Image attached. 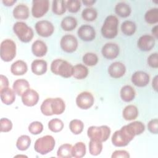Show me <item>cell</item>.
Listing matches in <instances>:
<instances>
[{
    "label": "cell",
    "instance_id": "obj_41",
    "mask_svg": "<svg viewBox=\"0 0 158 158\" xmlns=\"http://www.w3.org/2000/svg\"><path fill=\"white\" fill-rule=\"evenodd\" d=\"M128 125L133 131L135 136L141 134L145 130L144 125L141 122L139 121H135L131 122L129 124H128Z\"/></svg>",
    "mask_w": 158,
    "mask_h": 158
},
{
    "label": "cell",
    "instance_id": "obj_28",
    "mask_svg": "<svg viewBox=\"0 0 158 158\" xmlns=\"http://www.w3.org/2000/svg\"><path fill=\"white\" fill-rule=\"evenodd\" d=\"M115 12L120 17L125 18L130 15L131 9L128 4L123 2H120L115 6Z\"/></svg>",
    "mask_w": 158,
    "mask_h": 158
},
{
    "label": "cell",
    "instance_id": "obj_31",
    "mask_svg": "<svg viewBox=\"0 0 158 158\" xmlns=\"http://www.w3.org/2000/svg\"><path fill=\"white\" fill-rule=\"evenodd\" d=\"M136 25L131 20H126L121 25L122 32L127 36H131L136 31Z\"/></svg>",
    "mask_w": 158,
    "mask_h": 158
},
{
    "label": "cell",
    "instance_id": "obj_16",
    "mask_svg": "<svg viewBox=\"0 0 158 158\" xmlns=\"http://www.w3.org/2000/svg\"><path fill=\"white\" fill-rule=\"evenodd\" d=\"M39 100L38 93L32 89H27L22 95V101L27 106L31 107L36 105Z\"/></svg>",
    "mask_w": 158,
    "mask_h": 158
},
{
    "label": "cell",
    "instance_id": "obj_25",
    "mask_svg": "<svg viewBox=\"0 0 158 158\" xmlns=\"http://www.w3.org/2000/svg\"><path fill=\"white\" fill-rule=\"evenodd\" d=\"M120 97L122 101L128 102L135 97V91L130 85H125L120 89Z\"/></svg>",
    "mask_w": 158,
    "mask_h": 158
},
{
    "label": "cell",
    "instance_id": "obj_39",
    "mask_svg": "<svg viewBox=\"0 0 158 158\" xmlns=\"http://www.w3.org/2000/svg\"><path fill=\"white\" fill-rule=\"evenodd\" d=\"M48 128L51 131L57 133L62 130L64 128V123L60 119L55 118L48 122Z\"/></svg>",
    "mask_w": 158,
    "mask_h": 158
},
{
    "label": "cell",
    "instance_id": "obj_5",
    "mask_svg": "<svg viewBox=\"0 0 158 158\" xmlns=\"http://www.w3.org/2000/svg\"><path fill=\"white\" fill-rule=\"evenodd\" d=\"M110 128L106 125L91 126L88 128L87 135L90 139L102 143L107 140L110 135Z\"/></svg>",
    "mask_w": 158,
    "mask_h": 158
},
{
    "label": "cell",
    "instance_id": "obj_49",
    "mask_svg": "<svg viewBox=\"0 0 158 158\" xmlns=\"http://www.w3.org/2000/svg\"><path fill=\"white\" fill-rule=\"evenodd\" d=\"M2 3L6 6H12L14 5V4H15L16 2L15 0H3Z\"/></svg>",
    "mask_w": 158,
    "mask_h": 158
},
{
    "label": "cell",
    "instance_id": "obj_18",
    "mask_svg": "<svg viewBox=\"0 0 158 158\" xmlns=\"http://www.w3.org/2000/svg\"><path fill=\"white\" fill-rule=\"evenodd\" d=\"M131 82L136 86H146L149 82V75L143 71H137L131 76Z\"/></svg>",
    "mask_w": 158,
    "mask_h": 158
},
{
    "label": "cell",
    "instance_id": "obj_50",
    "mask_svg": "<svg viewBox=\"0 0 158 158\" xmlns=\"http://www.w3.org/2000/svg\"><path fill=\"white\" fill-rule=\"evenodd\" d=\"M152 86L154 88V89L157 91V75H156L154 79L152 80Z\"/></svg>",
    "mask_w": 158,
    "mask_h": 158
},
{
    "label": "cell",
    "instance_id": "obj_32",
    "mask_svg": "<svg viewBox=\"0 0 158 158\" xmlns=\"http://www.w3.org/2000/svg\"><path fill=\"white\" fill-rule=\"evenodd\" d=\"M52 10L56 15H61L66 11L65 1L64 0H54L52 2Z\"/></svg>",
    "mask_w": 158,
    "mask_h": 158
},
{
    "label": "cell",
    "instance_id": "obj_40",
    "mask_svg": "<svg viewBox=\"0 0 158 158\" xmlns=\"http://www.w3.org/2000/svg\"><path fill=\"white\" fill-rule=\"evenodd\" d=\"M84 64L88 66L96 65L98 62V56L93 52H87L85 54L82 58Z\"/></svg>",
    "mask_w": 158,
    "mask_h": 158
},
{
    "label": "cell",
    "instance_id": "obj_42",
    "mask_svg": "<svg viewBox=\"0 0 158 158\" xmlns=\"http://www.w3.org/2000/svg\"><path fill=\"white\" fill-rule=\"evenodd\" d=\"M66 9L72 13L77 12L81 7V1L78 0L65 1Z\"/></svg>",
    "mask_w": 158,
    "mask_h": 158
},
{
    "label": "cell",
    "instance_id": "obj_52",
    "mask_svg": "<svg viewBox=\"0 0 158 158\" xmlns=\"http://www.w3.org/2000/svg\"><path fill=\"white\" fill-rule=\"evenodd\" d=\"M152 33L154 35V36L157 38V25H156L152 29Z\"/></svg>",
    "mask_w": 158,
    "mask_h": 158
},
{
    "label": "cell",
    "instance_id": "obj_7",
    "mask_svg": "<svg viewBox=\"0 0 158 158\" xmlns=\"http://www.w3.org/2000/svg\"><path fill=\"white\" fill-rule=\"evenodd\" d=\"M13 31L19 40L23 43H28L33 38V31L23 22H17L13 26Z\"/></svg>",
    "mask_w": 158,
    "mask_h": 158
},
{
    "label": "cell",
    "instance_id": "obj_35",
    "mask_svg": "<svg viewBox=\"0 0 158 158\" xmlns=\"http://www.w3.org/2000/svg\"><path fill=\"white\" fill-rule=\"evenodd\" d=\"M83 128L84 123L80 120L73 119L69 123V128L74 135L80 134L83 131Z\"/></svg>",
    "mask_w": 158,
    "mask_h": 158
},
{
    "label": "cell",
    "instance_id": "obj_47",
    "mask_svg": "<svg viewBox=\"0 0 158 158\" xmlns=\"http://www.w3.org/2000/svg\"><path fill=\"white\" fill-rule=\"evenodd\" d=\"M111 157L112 158H118V157L129 158L130 154L127 151L125 150H117L112 153Z\"/></svg>",
    "mask_w": 158,
    "mask_h": 158
},
{
    "label": "cell",
    "instance_id": "obj_21",
    "mask_svg": "<svg viewBox=\"0 0 158 158\" xmlns=\"http://www.w3.org/2000/svg\"><path fill=\"white\" fill-rule=\"evenodd\" d=\"M1 101L6 105L12 104L15 100V94L14 90L7 87L0 89Z\"/></svg>",
    "mask_w": 158,
    "mask_h": 158
},
{
    "label": "cell",
    "instance_id": "obj_48",
    "mask_svg": "<svg viewBox=\"0 0 158 158\" xmlns=\"http://www.w3.org/2000/svg\"><path fill=\"white\" fill-rule=\"evenodd\" d=\"M0 80H1L0 89H2L4 88H7L9 86V80L6 76L3 75H1Z\"/></svg>",
    "mask_w": 158,
    "mask_h": 158
},
{
    "label": "cell",
    "instance_id": "obj_15",
    "mask_svg": "<svg viewBox=\"0 0 158 158\" xmlns=\"http://www.w3.org/2000/svg\"><path fill=\"white\" fill-rule=\"evenodd\" d=\"M137 45L141 51H149L155 45V39L151 35H144L138 39Z\"/></svg>",
    "mask_w": 158,
    "mask_h": 158
},
{
    "label": "cell",
    "instance_id": "obj_1",
    "mask_svg": "<svg viewBox=\"0 0 158 158\" xmlns=\"http://www.w3.org/2000/svg\"><path fill=\"white\" fill-rule=\"evenodd\" d=\"M65 109V102L60 98H47L41 104L40 109L42 114L46 116L60 115Z\"/></svg>",
    "mask_w": 158,
    "mask_h": 158
},
{
    "label": "cell",
    "instance_id": "obj_44",
    "mask_svg": "<svg viewBox=\"0 0 158 158\" xmlns=\"http://www.w3.org/2000/svg\"><path fill=\"white\" fill-rule=\"evenodd\" d=\"M0 125V130L1 132H9L12 128V122L7 118H1Z\"/></svg>",
    "mask_w": 158,
    "mask_h": 158
},
{
    "label": "cell",
    "instance_id": "obj_6",
    "mask_svg": "<svg viewBox=\"0 0 158 158\" xmlns=\"http://www.w3.org/2000/svg\"><path fill=\"white\" fill-rule=\"evenodd\" d=\"M55 146V139L51 135H46L37 139L34 144V149L38 153L44 155L52 151Z\"/></svg>",
    "mask_w": 158,
    "mask_h": 158
},
{
    "label": "cell",
    "instance_id": "obj_13",
    "mask_svg": "<svg viewBox=\"0 0 158 158\" xmlns=\"http://www.w3.org/2000/svg\"><path fill=\"white\" fill-rule=\"evenodd\" d=\"M101 52L104 57L107 59L112 60L115 59L118 56L120 49L117 44L113 43H107L102 46Z\"/></svg>",
    "mask_w": 158,
    "mask_h": 158
},
{
    "label": "cell",
    "instance_id": "obj_12",
    "mask_svg": "<svg viewBox=\"0 0 158 158\" xmlns=\"http://www.w3.org/2000/svg\"><path fill=\"white\" fill-rule=\"evenodd\" d=\"M94 102L93 94L88 91L80 93L76 98L77 106L81 109H88L93 106Z\"/></svg>",
    "mask_w": 158,
    "mask_h": 158
},
{
    "label": "cell",
    "instance_id": "obj_45",
    "mask_svg": "<svg viewBox=\"0 0 158 158\" xmlns=\"http://www.w3.org/2000/svg\"><path fill=\"white\" fill-rule=\"evenodd\" d=\"M148 65L154 69L158 67V54L157 52L152 53L148 58Z\"/></svg>",
    "mask_w": 158,
    "mask_h": 158
},
{
    "label": "cell",
    "instance_id": "obj_10",
    "mask_svg": "<svg viewBox=\"0 0 158 158\" xmlns=\"http://www.w3.org/2000/svg\"><path fill=\"white\" fill-rule=\"evenodd\" d=\"M61 49L65 52L72 53L76 51L78 47V41L72 35L63 36L60 41Z\"/></svg>",
    "mask_w": 158,
    "mask_h": 158
},
{
    "label": "cell",
    "instance_id": "obj_3",
    "mask_svg": "<svg viewBox=\"0 0 158 158\" xmlns=\"http://www.w3.org/2000/svg\"><path fill=\"white\" fill-rule=\"evenodd\" d=\"M73 67V66L71 64L61 59L54 60L51 64V72L54 74L64 78H69L72 76Z\"/></svg>",
    "mask_w": 158,
    "mask_h": 158
},
{
    "label": "cell",
    "instance_id": "obj_34",
    "mask_svg": "<svg viewBox=\"0 0 158 158\" xmlns=\"http://www.w3.org/2000/svg\"><path fill=\"white\" fill-rule=\"evenodd\" d=\"M72 146L70 144H64L61 145L57 152V155L59 157L61 158H70L72 155Z\"/></svg>",
    "mask_w": 158,
    "mask_h": 158
},
{
    "label": "cell",
    "instance_id": "obj_4",
    "mask_svg": "<svg viewBox=\"0 0 158 158\" xmlns=\"http://www.w3.org/2000/svg\"><path fill=\"white\" fill-rule=\"evenodd\" d=\"M118 20L114 15L107 16L101 28L102 35L107 39L114 38L118 33Z\"/></svg>",
    "mask_w": 158,
    "mask_h": 158
},
{
    "label": "cell",
    "instance_id": "obj_9",
    "mask_svg": "<svg viewBox=\"0 0 158 158\" xmlns=\"http://www.w3.org/2000/svg\"><path fill=\"white\" fill-rule=\"evenodd\" d=\"M31 14L35 18L44 16L49 10V2L48 0H34L32 2Z\"/></svg>",
    "mask_w": 158,
    "mask_h": 158
},
{
    "label": "cell",
    "instance_id": "obj_24",
    "mask_svg": "<svg viewBox=\"0 0 158 158\" xmlns=\"http://www.w3.org/2000/svg\"><path fill=\"white\" fill-rule=\"evenodd\" d=\"M13 90L18 96H22L30 88L28 81L25 79L16 80L13 83Z\"/></svg>",
    "mask_w": 158,
    "mask_h": 158
},
{
    "label": "cell",
    "instance_id": "obj_2",
    "mask_svg": "<svg viewBox=\"0 0 158 158\" xmlns=\"http://www.w3.org/2000/svg\"><path fill=\"white\" fill-rule=\"evenodd\" d=\"M135 136L133 131L128 125L114 132L112 136V143L117 147L126 146Z\"/></svg>",
    "mask_w": 158,
    "mask_h": 158
},
{
    "label": "cell",
    "instance_id": "obj_29",
    "mask_svg": "<svg viewBox=\"0 0 158 158\" xmlns=\"http://www.w3.org/2000/svg\"><path fill=\"white\" fill-rule=\"evenodd\" d=\"M60 25L64 31H72L76 28L77 25V21L73 17L67 16L62 19Z\"/></svg>",
    "mask_w": 158,
    "mask_h": 158
},
{
    "label": "cell",
    "instance_id": "obj_36",
    "mask_svg": "<svg viewBox=\"0 0 158 158\" xmlns=\"http://www.w3.org/2000/svg\"><path fill=\"white\" fill-rule=\"evenodd\" d=\"M145 21L149 24H154L158 22V9H151L146 12L144 15Z\"/></svg>",
    "mask_w": 158,
    "mask_h": 158
},
{
    "label": "cell",
    "instance_id": "obj_43",
    "mask_svg": "<svg viewBox=\"0 0 158 158\" xmlns=\"http://www.w3.org/2000/svg\"><path fill=\"white\" fill-rule=\"evenodd\" d=\"M43 130V124L38 121L31 122L28 126V131L33 135H38Z\"/></svg>",
    "mask_w": 158,
    "mask_h": 158
},
{
    "label": "cell",
    "instance_id": "obj_26",
    "mask_svg": "<svg viewBox=\"0 0 158 158\" xmlns=\"http://www.w3.org/2000/svg\"><path fill=\"white\" fill-rule=\"evenodd\" d=\"M122 115L125 120H135L138 115V108L134 105H128L123 109Z\"/></svg>",
    "mask_w": 158,
    "mask_h": 158
},
{
    "label": "cell",
    "instance_id": "obj_20",
    "mask_svg": "<svg viewBox=\"0 0 158 158\" xmlns=\"http://www.w3.org/2000/svg\"><path fill=\"white\" fill-rule=\"evenodd\" d=\"M47 67L46 61L43 59H36L32 62L31 65L32 72L36 75L44 74L47 71Z\"/></svg>",
    "mask_w": 158,
    "mask_h": 158
},
{
    "label": "cell",
    "instance_id": "obj_19",
    "mask_svg": "<svg viewBox=\"0 0 158 158\" xmlns=\"http://www.w3.org/2000/svg\"><path fill=\"white\" fill-rule=\"evenodd\" d=\"M31 51L35 56L41 57L45 56L47 53L48 47L44 41L38 40L32 44Z\"/></svg>",
    "mask_w": 158,
    "mask_h": 158
},
{
    "label": "cell",
    "instance_id": "obj_23",
    "mask_svg": "<svg viewBox=\"0 0 158 158\" xmlns=\"http://www.w3.org/2000/svg\"><path fill=\"white\" fill-rule=\"evenodd\" d=\"M28 70V67L23 60H18L14 62L10 66V72L14 75L19 76L24 75Z\"/></svg>",
    "mask_w": 158,
    "mask_h": 158
},
{
    "label": "cell",
    "instance_id": "obj_8",
    "mask_svg": "<svg viewBox=\"0 0 158 158\" xmlns=\"http://www.w3.org/2000/svg\"><path fill=\"white\" fill-rule=\"evenodd\" d=\"M16 56V44L10 39L3 40L1 44L0 56L4 62H10Z\"/></svg>",
    "mask_w": 158,
    "mask_h": 158
},
{
    "label": "cell",
    "instance_id": "obj_22",
    "mask_svg": "<svg viewBox=\"0 0 158 158\" xmlns=\"http://www.w3.org/2000/svg\"><path fill=\"white\" fill-rule=\"evenodd\" d=\"M13 16L19 20H25L29 17V9L24 4L17 5L13 10Z\"/></svg>",
    "mask_w": 158,
    "mask_h": 158
},
{
    "label": "cell",
    "instance_id": "obj_17",
    "mask_svg": "<svg viewBox=\"0 0 158 158\" xmlns=\"http://www.w3.org/2000/svg\"><path fill=\"white\" fill-rule=\"evenodd\" d=\"M126 72L125 65L120 62L112 63L108 69L109 75L114 78H119L123 77Z\"/></svg>",
    "mask_w": 158,
    "mask_h": 158
},
{
    "label": "cell",
    "instance_id": "obj_27",
    "mask_svg": "<svg viewBox=\"0 0 158 158\" xmlns=\"http://www.w3.org/2000/svg\"><path fill=\"white\" fill-rule=\"evenodd\" d=\"M88 69L85 65L79 64L73 66L72 76L76 79L82 80L88 76Z\"/></svg>",
    "mask_w": 158,
    "mask_h": 158
},
{
    "label": "cell",
    "instance_id": "obj_46",
    "mask_svg": "<svg viewBox=\"0 0 158 158\" xmlns=\"http://www.w3.org/2000/svg\"><path fill=\"white\" fill-rule=\"evenodd\" d=\"M148 128L149 131L153 134L158 133V120L154 118L150 120L148 123Z\"/></svg>",
    "mask_w": 158,
    "mask_h": 158
},
{
    "label": "cell",
    "instance_id": "obj_33",
    "mask_svg": "<svg viewBox=\"0 0 158 158\" xmlns=\"http://www.w3.org/2000/svg\"><path fill=\"white\" fill-rule=\"evenodd\" d=\"M31 139L28 135H22L17 140L16 146L20 151H25L30 146Z\"/></svg>",
    "mask_w": 158,
    "mask_h": 158
},
{
    "label": "cell",
    "instance_id": "obj_37",
    "mask_svg": "<svg viewBox=\"0 0 158 158\" xmlns=\"http://www.w3.org/2000/svg\"><path fill=\"white\" fill-rule=\"evenodd\" d=\"M102 150V144L101 142L90 139L89 143V151L93 156L99 155Z\"/></svg>",
    "mask_w": 158,
    "mask_h": 158
},
{
    "label": "cell",
    "instance_id": "obj_51",
    "mask_svg": "<svg viewBox=\"0 0 158 158\" xmlns=\"http://www.w3.org/2000/svg\"><path fill=\"white\" fill-rule=\"evenodd\" d=\"M82 2L85 4V6H92L93 4H94L96 2V1H93V0H83L82 1Z\"/></svg>",
    "mask_w": 158,
    "mask_h": 158
},
{
    "label": "cell",
    "instance_id": "obj_30",
    "mask_svg": "<svg viewBox=\"0 0 158 158\" xmlns=\"http://www.w3.org/2000/svg\"><path fill=\"white\" fill-rule=\"evenodd\" d=\"M86 154V146L83 142L77 143L72 148V157L76 158L83 157Z\"/></svg>",
    "mask_w": 158,
    "mask_h": 158
},
{
    "label": "cell",
    "instance_id": "obj_38",
    "mask_svg": "<svg viewBox=\"0 0 158 158\" xmlns=\"http://www.w3.org/2000/svg\"><path fill=\"white\" fill-rule=\"evenodd\" d=\"M98 12L94 8L88 7L85 9L81 13V17L83 20L88 22H92L96 20L97 18Z\"/></svg>",
    "mask_w": 158,
    "mask_h": 158
},
{
    "label": "cell",
    "instance_id": "obj_14",
    "mask_svg": "<svg viewBox=\"0 0 158 158\" xmlns=\"http://www.w3.org/2000/svg\"><path fill=\"white\" fill-rule=\"evenodd\" d=\"M78 37L84 41H91L96 36L94 28L89 25H81L77 31Z\"/></svg>",
    "mask_w": 158,
    "mask_h": 158
},
{
    "label": "cell",
    "instance_id": "obj_11",
    "mask_svg": "<svg viewBox=\"0 0 158 158\" xmlns=\"http://www.w3.org/2000/svg\"><path fill=\"white\" fill-rule=\"evenodd\" d=\"M35 27L36 33L42 37H49L54 31V25L48 20H40L36 23Z\"/></svg>",
    "mask_w": 158,
    "mask_h": 158
}]
</instances>
